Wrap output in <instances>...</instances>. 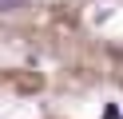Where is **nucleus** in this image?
Instances as JSON below:
<instances>
[{
	"label": "nucleus",
	"instance_id": "f257e3e1",
	"mask_svg": "<svg viewBox=\"0 0 123 119\" xmlns=\"http://www.w3.org/2000/svg\"><path fill=\"white\" fill-rule=\"evenodd\" d=\"M16 8H24V0H0V12H16Z\"/></svg>",
	"mask_w": 123,
	"mask_h": 119
}]
</instances>
